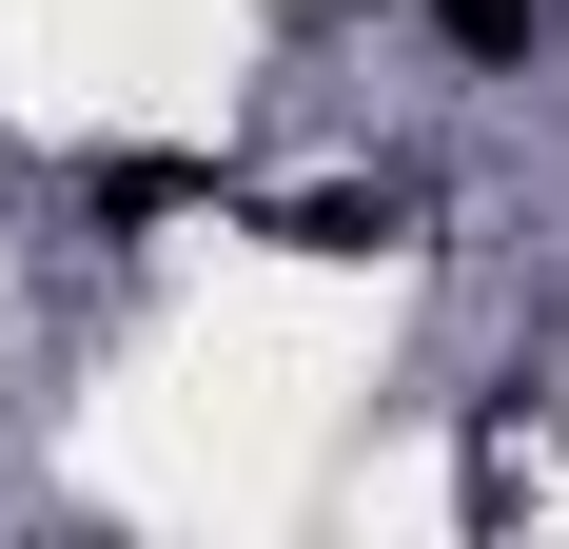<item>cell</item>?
<instances>
[{
    "mask_svg": "<svg viewBox=\"0 0 569 549\" xmlns=\"http://www.w3.org/2000/svg\"><path fill=\"white\" fill-rule=\"evenodd\" d=\"M432 20H452L471 59H511V40H530V0H432Z\"/></svg>",
    "mask_w": 569,
    "mask_h": 549,
    "instance_id": "cell-1",
    "label": "cell"
}]
</instances>
